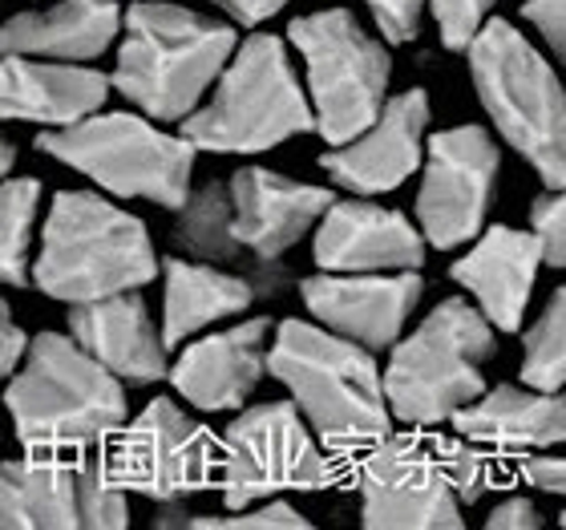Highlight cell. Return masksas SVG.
<instances>
[{
  "mask_svg": "<svg viewBox=\"0 0 566 530\" xmlns=\"http://www.w3.org/2000/svg\"><path fill=\"white\" fill-rule=\"evenodd\" d=\"M268 341V373L280 381L312 434L336 454H360L392 434L377 353L319 329L316 320H280Z\"/></svg>",
  "mask_w": 566,
  "mask_h": 530,
  "instance_id": "obj_1",
  "label": "cell"
},
{
  "mask_svg": "<svg viewBox=\"0 0 566 530\" xmlns=\"http://www.w3.org/2000/svg\"><path fill=\"white\" fill-rule=\"evenodd\" d=\"M122 45L109 90H118L150 122H182L235 53L239 37L227 21L202 17L170 0H134L122 12Z\"/></svg>",
  "mask_w": 566,
  "mask_h": 530,
  "instance_id": "obj_2",
  "label": "cell"
},
{
  "mask_svg": "<svg viewBox=\"0 0 566 530\" xmlns=\"http://www.w3.org/2000/svg\"><path fill=\"white\" fill-rule=\"evenodd\" d=\"M158 276V251L138 215L94 190H57L49 202L29 283L49 300L85 304L146 288Z\"/></svg>",
  "mask_w": 566,
  "mask_h": 530,
  "instance_id": "obj_3",
  "label": "cell"
},
{
  "mask_svg": "<svg viewBox=\"0 0 566 530\" xmlns=\"http://www.w3.org/2000/svg\"><path fill=\"white\" fill-rule=\"evenodd\" d=\"M4 409L24 449L102 446L130 417L126 385L61 332L29 341L4 385Z\"/></svg>",
  "mask_w": 566,
  "mask_h": 530,
  "instance_id": "obj_4",
  "label": "cell"
},
{
  "mask_svg": "<svg viewBox=\"0 0 566 530\" xmlns=\"http://www.w3.org/2000/svg\"><path fill=\"white\" fill-rule=\"evenodd\" d=\"M470 82L497 138L543 178L563 190L566 178V94L543 49L510 21H485L470 45Z\"/></svg>",
  "mask_w": 566,
  "mask_h": 530,
  "instance_id": "obj_5",
  "label": "cell"
},
{
  "mask_svg": "<svg viewBox=\"0 0 566 530\" xmlns=\"http://www.w3.org/2000/svg\"><path fill=\"white\" fill-rule=\"evenodd\" d=\"M211 90L207 102L178 122V134L195 150L263 154L316 131L304 82L283 37L275 33H251L239 41Z\"/></svg>",
  "mask_w": 566,
  "mask_h": 530,
  "instance_id": "obj_6",
  "label": "cell"
},
{
  "mask_svg": "<svg viewBox=\"0 0 566 530\" xmlns=\"http://www.w3.org/2000/svg\"><path fill=\"white\" fill-rule=\"evenodd\" d=\"M494 324L465 295L441 300L409 336L401 332L392 341L389 365L380 368L392 422L413 429L446 425L485 389V361H494Z\"/></svg>",
  "mask_w": 566,
  "mask_h": 530,
  "instance_id": "obj_7",
  "label": "cell"
},
{
  "mask_svg": "<svg viewBox=\"0 0 566 530\" xmlns=\"http://www.w3.org/2000/svg\"><path fill=\"white\" fill-rule=\"evenodd\" d=\"M36 150L57 158L106 190L109 199H142L178 211L190 195L199 150L163 122L130 110H94L90 118L36 134Z\"/></svg>",
  "mask_w": 566,
  "mask_h": 530,
  "instance_id": "obj_8",
  "label": "cell"
},
{
  "mask_svg": "<svg viewBox=\"0 0 566 530\" xmlns=\"http://www.w3.org/2000/svg\"><path fill=\"white\" fill-rule=\"evenodd\" d=\"M287 45L304 61V94L319 138L340 146L360 134L385 106L392 53L365 33L348 9H319L287 24Z\"/></svg>",
  "mask_w": 566,
  "mask_h": 530,
  "instance_id": "obj_9",
  "label": "cell"
},
{
  "mask_svg": "<svg viewBox=\"0 0 566 530\" xmlns=\"http://www.w3.org/2000/svg\"><path fill=\"white\" fill-rule=\"evenodd\" d=\"M336 478L340 466L292 401L243 409L219 437L214 486L223 490L227 510L255 507L287 490H324Z\"/></svg>",
  "mask_w": 566,
  "mask_h": 530,
  "instance_id": "obj_10",
  "label": "cell"
},
{
  "mask_svg": "<svg viewBox=\"0 0 566 530\" xmlns=\"http://www.w3.org/2000/svg\"><path fill=\"white\" fill-rule=\"evenodd\" d=\"M106 466L126 490L146 495L158 507L187 502L190 495L214 486L219 437L175 397H154L109 437Z\"/></svg>",
  "mask_w": 566,
  "mask_h": 530,
  "instance_id": "obj_11",
  "label": "cell"
},
{
  "mask_svg": "<svg viewBox=\"0 0 566 530\" xmlns=\"http://www.w3.org/2000/svg\"><path fill=\"white\" fill-rule=\"evenodd\" d=\"M417 231L424 248H465L490 219L502 170V146L485 126H449L424 134Z\"/></svg>",
  "mask_w": 566,
  "mask_h": 530,
  "instance_id": "obj_12",
  "label": "cell"
},
{
  "mask_svg": "<svg viewBox=\"0 0 566 530\" xmlns=\"http://www.w3.org/2000/svg\"><path fill=\"white\" fill-rule=\"evenodd\" d=\"M360 522L368 530H458L465 527L449 490L433 437L385 434L360 449Z\"/></svg>",
  "mask_w": 566,
  "mask_h": 530,
  "instance_id": "obj_13",
  "label": "cell"
},
{
  "mask_svg": "<svg viewBox=\"0 0 566 530\" xmlns=\"http://www.w3.org/2000/svg\"><path fill=\"white\" fill-rule=\"evenodd\" d=\"M421 295V271H319L300 280V300L319 329L365 344L368 353H389Z\"/></svg>",
  "mask_w": 566,
  "mask_h": 530,
  "instance_id": "obj_14",
  "label": "cell"
},
{
  "mask_svg": "<svg viewBox=\"0 0 566 530\" xmlns=\"http://www.w3.org/2000/svg\"><path fill=\"white\" fill-rule=\"evenodd\" d=\"M429 118H433V106H429L424 90L385 97V106L377 110V118L368 122L365 131L319 154V170L328 175V183L365 195V199L389 195L417 175Z\"/></svg>",
  "mask_w": 566,
  "mask_h": 530,
  "instance_id": "obj_15",
  "label": "cell"
},
{
  "mask_svg": "<svg viewBox=\"0 0 566 530\" xmlns=\"http://www.w3.org/2000/svg\"><path fill=\"white\" fill-rule=\"evenodd\" d=\"M268 336H272L268 316L239 320L231 329L207 332L199 341L190 336V341H182V353L166 365V381L175 385V393L190 409L199 413L243 409L268 373V365H263Z\"/></svg>",
  "mask_w": 566,
  "mask_h": 530,
  "instance_id": "obj_16",
  "label": "cell"
},
{
  "mask_svg": "<svg viewBox=\"0 0 566 530\" xmlns=\"http://www.w3.org/2000/svg\"><path fill=\"white\" fill-rule=\"evenodd\" d=\"M424 239L409 215L356 199H332L312 239V263L319 271H421Z\"/></svg>",
  "mask_w": 566,
  "mask_h": 530,
  "instance_id": "obj_17",
  "label": "cell"
},
{
  "mask_svg": "<svg viewBox=\"0 0 566 530\" xmlns=\"http://www.w3.org/2000/svg\"><path fill=\"white\" fill-rule=\"evenodd\" d=\"M231 231L251 260H283L319 224L336 199L328 187H312L268 166H239L231 183Z\"/></svg>",
  "mask_w": 566,
  "mask_h": 530,
  "instance_id": "obj_18",
  "label": "cell"
},
{
  "mask_svg": "<svg viewBox=\"0 0 566 530\" xmlns=\"http://www.w3.org/2000/svg\"><path fill=\"white\" fill-rule=\"evenodd\" d=\"M470 243L473 248L461 260H453L449 280L470 295V304L494 324V332H518L531 312L538 271H543L538 239L518 227L494 224L482 227Z\"/></svg>",
  "mask_w": 566,
  "mask_h": 530,
  "instance_id": "obj_19",
  "label": "cell"
},
{
  "mask_svg": "<svg viewBox=\"0 0 566 530\" xmlns=\"http://www.w3.org/2000/svg\"><path fill=\"white\" fill-rule=\"evenodd\" d=\"M70 336L122 385H158L166 381V344L154 329V312L142 288L114 292L102 300L70 304Z\"/></svg>",
  "mask_w": 566,
  "mask_h": 530,
  "instance_id": "obj_20",
  "label": "cell"
},
{
  "mask_svg": "<svg viewBox=\"0 0 566 530\" xmlns=\"http://www.w3.org/2000/svg\"><path fill=\"white\" fill-rule=\"evenodd\" d=\"M109 73L73 61L4 53L0 58V122H33L61 131L106 106Z\"/></svg>",
  "mask_w": 566,
  "mask_h": 530,
  "instance_id": "obj_21",
  "label": "cell"
},
{
  "mask_svg": "<svg viewBox=\"0 0 566 530\" xmlns=\"http://www.w3.org/2000/svg\"><path fill=\"white\" fill-rule=\"evenodd\" d=\"M118 29V0H57L49 9H24L0 24V58L21 53V58L94 65L102 53L114 49Z\"/></svg>",
  "mask_w": 566,
  "mask_h": 530,
  "instance_id": "obj_22",
  "label": "cell"
},
{
  "mask_svg": "<svg viewBox=\"0 0 566 530\" xmlns=\"http://www.w3.org/2000/svg\"><path fill=\"white\" fill-rule=\"evenodd\" d=\"M449 425L453 434L470 437L485 449H510V454L558 449L566 437V401L563 393L497 385V389H482L470 405H461Z\"/></svg>",
  "mask_w": 566,
  "mask_h": 530,
  "instance_id": "obj_23",
  "label": "cell"
},
{
  "mask_svg": "<svg viewBox=\"0 0 566 530\" xmlns=\"http://www.w3.org/2000/svg\"><path fill=\"white\" fill-rule=\"evenodd\" d=\"M158 271H163V329L158 332H163L166 353L223 320H235L255 300L243 276H231L214 263L166 256L158 260Z\"/></svg>",
  "mask_w": 566,
  "mask_h": 530,
  "instance_id": "obj_24",
  "label": "cell"
},
{
  "mask_svg": "<svg viewBox=\"0 0 566 530\" xmlns=\"http://www.w3.org/2000/svg\"><path fill=\"white\" fill-rule=\"evenodd\" d=\"M73 458L61 449H24L0 461V530H73Z\"/></svg>",
  "mask_w": 566,
  "mask_h": 530,
  "instance_id": "obj_25",
  "label": "cell"
},
{
  "mask_svg": "<svg viewBox=\"0 0 566 530\" xmlns=\"http://www.w3.org/2000/svg\"><path fill=\"white\" fill-rule=\"evenodd\" d=\"M175 219V231H170V243H175V256L182 260H199L214 263V268H227L243 256L235 231H231V195H227V183L211 178L202 187H190V195L182 199Z\"/></svg>",
  "mask_w": 566,
  "mask_h": 530,
  "instance_id": "obj_26",
  "label": "cell"
},
{
  "mask_svg": "<svg viewBox=\"0 0 566 530\" xmlns=\"http://www.w3.org/2000/svg\"><path fill=\"white\" fill-rule=\"evenodd\" d=\"M36 207H41V178H0V283L4 288L29 283Z\"/></svg>",
  "mask_w": 566,
  "mask_h": 530,
  "instance_id": "obj_27",
  "label": "cell"
},
{
  "mask_svg": "<svg viewBox=\"0 0 566 530\" xmlns=\"http://www.w3.org/2000/svg\"><path fill=\"white\" fill-rule=\"evenodd\" d=\"M518 377L526 389L563 393L566 381V292L555 288L546 308L538 312L526 336H522V368Z\"/></svg>",
  "mask_w": 566,
  "mask_h": 530,
  "instance_id": "obj_28",
  "label": "cell"
},
{
  "mask_svg": "<svg viewBox=\"0 0 566 530\" xmlns=\"http://www.w3.org/2000/svg\"><path fill=\"white\" fill-rule=\"evenodd\" d=\"M73 498H77V527H90V530L130 527L126 486L109 474L106 454H77L73 458Z\"/></svg>",
  "mask_w": 566,
  "mask_h": 530,
  "instance_id": "obj_29",
  "label": "cell"
},
{
  "mask_svg": "<svg viewBox=\"0 0 566 530\" xmlns=\"http://www.w3.org/2000/svg\"><path fill=\"white\" fill-rule=\"evenodd\" d=\"M154 527H182V530H307L312 522L283 498H268L255 507L227 510V515H187L178 502H166L154 515Z\"/></svg>",
  "mask_w": 566,
  "mask_h": 530,
  "instance_id": "obj_30",
  "label": "cell"
},
{
  "mask_svg": "<svg viewBox=\"0 0 566 530\" xmlns=\"http://www.w3.org/2000/svg\"><path fill=\"white\" fill-rule=\"evenodd\" d=\"M433 449L449 490L458 495L461 507H473L494 486V458L485 454V446H478V441H470V437L461 434H449V437H433Z\"/></svg>",
  "mask_w": 566,
  "mask_h": 530,
  "instance_id": "obj_31",
  "label": "cell"
},
{
  "mask_svg": "<svg viewBox=\"0 0 566 530\" xmlns=\"http://www.w3.org/2000/svg\"><path fill=\"white\" fill-rule=\"evenodd\" d=\"M494 4L497 0H429L441 45H446L449 53H465V45L478 37V29L490 21Z\"/></svg>",
  "mask_w": 566,
  "mask_h": 530,
  "instance_id": "obj_32",
  "label": "cell"
},
{
  "mask_svg": "<svg viewBox=\"0 0 566 530\" xmlns=\"http://www.w3.org/2000/svg\"><path fill=\"white\" fill-rule=\"evenodd\" d=\"M531 236L543 248V263L563 268L566 263V202L563 190H543L531 202Z\"/></svg>",
  "mask_w": 566,
  "mask_h": 530,
  "instance_id": "obj_33",
  "label": "cell"
},
{
  "mask_svg": "<svg viewBox=\"0 0 566 530\" xmlns=\"http://www.w3.org/2000/svg\"><path fill=\"white\" fill-rule=\"evenodd\" d=\"M365 4L389 45H409V41L421 37V21L429 0H365Z\"/></svg>",
  "mask_w": 566,
  "mask_h": 530,
  "instance_id": "obj_34",
  "label": "cell"
},
{
  "mask_svg": "<svg viewBox=\"0 0 566 530\" xmlns=\"http://www.w3.org/2000/svg\"><path fill=\"white\" fill-rule=\"evenodd\" d=\"M522 21L543 37V45L563 58L566 49V0H526L522 4Z\"/></svg>",
  "mask_w": 566,
  "mask_h": 530,
  "instance_id": "obj_35",
  "label": "cell"
},
{
  "mask_svg": "<svg viewBox=\"0 0 566 530\" xmlns=\"http://www.w3.org/2000/svg\"><path fill=\"white\" fill-rule=\"evenodd\" d=\"M522 482L531 486V490H538V495H563L566 490V466L558 454H551V449H534L531 458L518 466Z\"/></svg>",
  "mask_w": 566,
  "mask_h": 530,
  "instance_id": "obj_36",
  "label": "cell"
},
{
  "mask_svg": "<svg viewBox=\"0 0 566 530\" xmlns=\"http://www.w3.org/2000/svg\"><path fill=\"white\" fill-rule=\"evenodd\" d=\"M485 527H490V530H543L546 519H543V510L534 507V498L510 495V498H502L494 510H490Z\"/></svg>",
  "mask_w": 566,
  "mask_h": 530,
  "instance_id": "obj_37",
  "label": "cell"
},
{
  "mask_svg": "<svg viewBox=\"0 0 566 530\" xmlns=\"http://www.w3.org/2000/svg\"><path fill=\"white\" fill-rule=\"evenodd\" d=\"M24 349H29V336H24V329L12 320L9 300H0V385L12 377V368L21 365Z\"/></svg>",
  "mask_w": 566,
  "mask_h": 530,
  "instance_id": "obj_38",
  "label": "cell"
},
{
  "mask_svg": "<svg viewBox=\"0 0 566 530\" xmlns=\"http://www.w3.org/2000/svg\"><path fill=\"white\" fill-rule=\"evenodd\" d=\"M207 4H214L227 21L243 24V29H260L263 21H272L275 12H283V4H292V0H207Z\"/></svg>",
  "mask_w": 566,
  "mask_h": 530,
  "instance_id": "obj_39",
  "label": "cell"
},
{
  "mask_svg": "<svg viewBox=\"0 0 566 530\" xmlns=\"http://www.w3.org/2000/svg\"><path fill=\"white\" fill-rule=\"evenodd\" d=\"M12 166H17V142L0 131V178H9Z\"/></svg>",
  "mask_w": 566,
  "mask_h": 530,
  "instance_id": "obj_40",
  "label": "cell"
}]
</instances>
